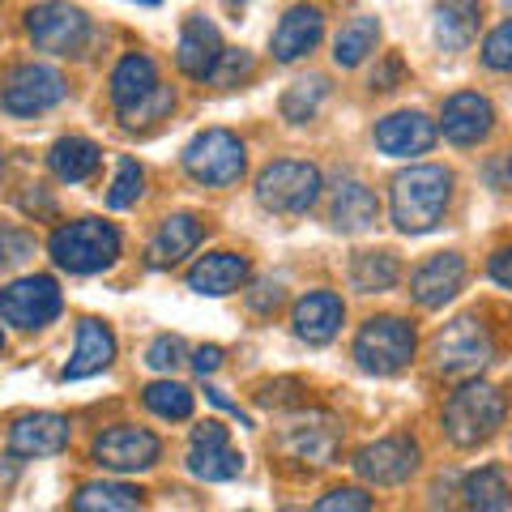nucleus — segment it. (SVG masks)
<instances>
[{"label": "nucleus", "instance_id": "nucleus-1", "mask_svg": "<svg viewBox=\"0 0 512 512\" xmlns=\"http://www.w3.org/2000/svg\"><path fill=\"white\" fill-rule=\"evenodd\" d=\"M448 197H453V175L436 163L410 167L393 180L389 188V210H393V227L402 235H427L444 222Z\"/></svg>", "mask_w": 512, "mask_h": 512}, {"label": "nucleus", "instance_id": "nucleus-2", "mask_svg": "<svg viewBox=\"0 0 512 512\" xmlns=\"http://www.w3.org/2000/svg\"><path fill=\"white\" fill-rule=\"evenodd\" d=\"M504 414H508V402L495 384H483V380H470L448 397L444 406V436L453 440L457 448H478L487 444L495 431L504 427Z\"/></svg>", "mask_w": 512, "mask_h": 512}, {"label": "nucleus", "instance_id": "nucleus-3", "mask_svg": "<svg viewBox=\"0 0 512 512\" xmlns=\"http://www.w3.org/2000/svg\"><path fill=\"white\" fill-rule=\"evenodd\" d=\"M47 252L69 274H103L120 256V231L99 218H77L47 239Z\"/></svg>", "mask_w": 512, "mask_h": 512}, {"label": "nucleus", "instance_id": "nucleus-4", "mask_svg": "<svg viewBox=\"0 0 512 512\" xmlns=\"http://www.w3.org/2000/svg\"><path fill=\"white\" fill-rule=\"evenodd\" d=\"M320 188L325 184H320V171L312 163L282 158V163H269L256 175V205L282 218H299L320 201Z\"/></svg>", "mask_w": 512, "mask_h": 512}, {"label": "nucleus", "instance_id": "nucleus-5", "mask_svg": "<svg viewBox=\"0 0 512 512\" xmlns=\"http://www.w3.org/2000/svg\"><path fill=\"white\" fill-rule=\"evenodd\" d=\"M414 325H406L402 316H372L355 338V363L367 376H397L414 363Z\"/></svg>", "mask_w": 512, "mask_h": 512}, {"label": "nucleus", "instance_id": "nucleus-6", "mask_svg": "<svg viewBox=\"0 0 512 512\" xmlns=\"http://www.w3.org/2000/svg\"><path fill=\"white\" fill-rule=\"evenodd\" d=\"M244 163V141L227 128H205L184 150V171L205 188H231L244 175Z\"/></svg>", "mask_w": 512, "mask_h": 512}, {"label": "nucleus", "instance_id": "nucleus-7", "mask_svg": "<svg viewBox=\"0 0 512 512\" xmlns=\"http://www.w3.org/2000/svg\"><path fill=\"white\" fill-rule=\"evenodd\" d=\"M495 355V346H491V333L483 320H474V316H461L453 320L436 346H431V359H436V372L448 376V380H466V376H478L483 367L491 363Z\"/></svg>", "mask_w": 512, "mask_h": 512}, {"label": "nucleus", "instance_id": "nucleus-8", "mask_svg": "<svg viewBox=\"0 0 512 512\" xmlns=\"http://www.w3.org/2000/svg\"><path fill=\"white\" fill-rule=\"evenodd\" d=\"M64 77L52 69V64H22V69L9 73L5 90H0V107L9 111V116H43V111H52L56 103H64Z\"/></svg>", "mask_w": 512, "mask_h": 512}, {"label": "nucleus", "instance_id": "nucleus-9", "mask_svg": "<svg viewBox=\"0 0 512 512\" xmlns=\"http://www.w3.org/2000/svg\"><path fill=\"white\" fill-rule=\"evenodd\" d=\"M60 308H64L60 286H56V278H47V274L18 278V282H9L5 291H0V316H5L9 325H18V329L52 325V320L60 316Z\"/></svg>", "mask_w": 512, "mask_h": 512}, {"label": "nucleus", "instance_id": "nucleus-10", "mask_svg": "<svg viewBox=\"0 0 512 512\" xmlns=\"http://www.w3.org/2000/svg\"><path fill=\"white\" fill-rule=\"evenodd\" d=\"M26 35L39 52H52V56H69L86 43L90 35V22L77 5H64V0H47V5H35L26 13Z\"/></svg>", "mask_w": 512, "mask_h": 512}, {"label": "nucleus", "instance_id": "nucleus-11", "mask_svg": "<svg viewBox=\"0 0 512 512\" xmlns=\"http://www.w3.org/2000/svg\"><path fill=\"white\" fill-rule=\"evenodd\" d=\"M163 444H158L154 431L146 427H107L99 440H94V461L111 474H137V470H150Z\"/></svg>", "mask_w": 512, "mask_h": 512}, {"label": "nucleus", "instance_id": "nucleus-12", "mask_svg": "<svg viewBox=\"0 0 512 512\" xmlns=\"http://www.w3.org/2000/svg\"><path fill=\"white\" fill-rule=\"evenodd\" d=\"M419 470V444L410 436H384L376 444H367L355 453V474L363 483H376V487H397Z\"/></svg>", "mask_w": 512, "mask_h": 512}, {"label": "nucleus", "instance_id": "nucleus-13", "mask_svg": "<svg viewBox=\"0 0 512 512\" xmlns=\"http://www.w3.org/2000/svg\"><path fill=\"white\" fill-rule=\"evenodd\" d=\"M222 52H227V47H222V35L210 18H201V13L184 18L180 47H175V64H180L184 77H192V82H210Z\"/></svg>", "mask_w": 512, "mask_h": 512}, {"label": "nucleus", "instance_id": "nucleus-14", "mask_svg": "<svg viewBox=\"0 0 512 512\" xmlns=\"http://www.w3.org/2000/svg\"><path fill=\"white\" fill-rule=\"evenodd\" d=\"M491 128H495V107L478 90H461L444 103L440 133L453 141V146H478V141H487Z\"/></svg>", "mask_w": 512, "mask_h": 512}, {"label": "nucleus", "instance_id": "nucleus-15", "mask_svg": "<svg viewBox=\"0 0 512 512\" xmlns=\"http://www.w3.org/2000/svg\"><path fill=\"white\" fill-rule=\"evenodd\" d=\"M461 282H466V261H461L457 252H436L431 261H423L414 269L410 278V295L419 308H444L448 299L461 291Z\"/></svg>", "mask_w": 512, "mask_h": 512}, {"label": "nucleus", "instance_id": "nucleus-16", "mask_svg": "<svg viewBox=\"0 0 512 512\" xmlns=\"http://www.w3.org/2000/svg\"><path fill=\"white\" fill-rule=\"evenodd\" d=\"M436 146V124L423 111H393L376 124V150L389 158H414Z\"/></svg>", "mask_w": 512, "mask_h": 512}, {"label": "nucleus", "instance_id": "nucleus-17", "mask_svg": "<svg viewBox=\"0 0 512 512\" xmlns=\"http://www.w3.org/2000/svg\"><path fill=\"white\" fill-rule=\"evenodd\" d=\"M64 448H69V419H60V414H22L9 427L13 457H56Z\"/></svg>", "mask_w": 512, "mask_h": 512}, {"label": "nucleus", "instance_id": "nucleus-18", "mask_svg": "<svg viewBox=\"0 0 512 512\" xmlns=\"http://www.w3.org/2000/svg\"><path fill=\"white\" fill-rule=\"evenodd\" d=\"M342 299L333 295V291H312V295H303L295 303V312H291V325H295V338L299 342H308V346H325L338 338V329H342Z\"/></svg>", "mask_w": 512, "mask_h": 512}, {"label": "nucleus", "instance_id": "nucleus-19", "mask_svg": "<svg viewBox=\"0 0 512 512\" xmlns=\"http://www.w3.org/2000/svg\"><path fill=\"white\" fill-rule=\"evenodd\" d=\"M376 218H380L376 192L367 188L363 180H355V175H342L338 188H333V201H329V222H333V231L359 235V231L372 227Z\"/></svg>", "mask_w": 512, "mask_h": 512}, {"label": "nucleus", "instance_id": "nucleus-20", "mask_svg": "<svg viewBox=\"0 0 512 512\" xmlns=\"http://www.w3.org/2000/svg\"><path fill=\"white\" fill-rule=\"evenodd\" d=\"M320 35H325V13H320L316 5H295L282 13V22L274 30V60L282 64H295L299 56H308L312 47L320 43Z\"/></svg>", "mask_w": 512, "mask_h": 512}, {"label": "nucleus", "instance_id": "nucleus-21", "mask_svg": "<svg viewBox=\"0 0 512 512\" xmlns=\"http://www.w3.org/2000/svg\"><path fill=\"white\" fill-rule=\"evenodd\" d=\"M111 359H116V333H111L103 320H82L77 325V350L73 359L64 363V380H86V376H99L111 367Z\"/></svg>", "mask_w": 512, "mask_h": 512}, {"label": "nucleus", "instance_id": "nucleus-22", "mask_svg": "<svg viewBox=\"0 0 512 512\" xmlns=\"http://www.w3.org/2000/svg\"><path fill=\"white\" fill-rule=\"evenodd\" d=\"M478 22H483V5L478 0H436L431 30H436V43L444 52H466L478 35Z\"/></svg>", "mask_w": 512, "mask_h": 512}, {"label": "nucleus", "instance_id": "nucleus-23", "mask_svg": "<svg viewBox=\"0 0 512 512\" xmlns=\"http://www.w3.org/2000/svg\"><path fill=\"white\" fill-rule=\"evenodd\" d=\"M244 282H248V261H244V256H235V252H210V256H201V261L192 265V274H188L192 291L210 295V299L231 295Z\"/></svg>", "mask_w": 512, "mask_h": 512}, {"label": "nucleus", "instance_id": "nucleus-24", "mask_svg": "<svg viewBox=\"0 0 512 512\" xmlns=\"http://www.w3.org/2000/svg\"><path fill=\"white\" fill-rule=\"evenodd\" d=\"M338 427L329 419H312V423H295L286 427L282 436V453H291L295 461H308V466H329L333 457H338Z\"/></svg>", "mask_w": 512, "mask_h": 512}, {"label": "nucleus", "instance_id": "nucleus-25", "mask_svg": "<svg viewBox=\"0 0 512 512\" xmlns=\"http://www.w3.org/2000/svg\"><path fill=\"white\" fill-rule=\"evenodd\" d=\"M197 244H201V222L192 214H171V218H163V227L150 239L146 256L154 269H167L175 261H184L188 252H197Z\"/></svg>", "mask_w": 512, "mask_h": 512}, {"label": "nucleus", "instance_id": "nucleus-26", "mask_svg": "<svg viewBox=\"0 0 512 512\" xmlns=\"http://www.w3.org/2000/svg\"><path fill=\"white\" fill-rule=\"evenodd\" d=\"M158 90V69L150 56H124L116 64V73H111V103H116V111H128L137 107L141 99H150V94Z\"/></svg>", "mask_w": 512, "mask_h": 512}, {"label": "nucleus", "instance_id": "nucleus-27", "mask_svg": "<svg viewBox=\"0 0 512 512\" xmlns=\"http://www.w3.org/2000/svg\"><path fill=\"white\" fill-rule=\"evenodd\" d=\"M99 146L94 141H86V137H60L56 146H52V154H47V167H52V175L56 180H64V184H86L94 171H99Z\"/></svg>", "mask_w": 512, "mask_h": 512}, {"label": "nucleus", "instance_id": "nucleus-28", "mask_svg": "<svg viewBox=\"0 0 512 512\" xmlns=\"http://www.w3.org/2000/svg\"><path fill=\"white\" fill-rule=\"evenodd\" d=\"M461 504L478 512H504L512 508V478L504 466H483L461 483Z\"/></svg>", "mask_w": 512, "mask_h": 512}, {"label": "nucleus", "instance_id": "nucleus-29", "mask_svg": "<svg viewBox=\"0 0 512 512\" xmlns=\"http://www.w3.org/2000/svg\"><path fill=\"white\" fill-rule=\"evenodd\" d=\"M376 43H380L376 18H350L338 30V39H333V64H338V69H355V64H363L376 52Z\"/></svg>", "mask_w": 512, "mask_h": 512}, {"label": "nucleus", "instance_id": "nucleus-30", "mask_svg": "<svg viewBox=\"0 0 512 512\" xmlns=\"http://www.w3.org/2000/svg\"><path fill=\"white\" fill-rule=\"evenodd\" d=\"M397 278H402V265H397L393 252H359L355 261H350V282H355V291H363V295L393 291Z\"/></svg>", "mask_w": 512, "mask_h": 512}, {"label": "nucleus", "instance_id": "nucleus-31", "mask_svg": "<svg viewBox=\"0 0 512 512\" xmlns=\"http://www.w3.org/2000/svg\"><path fill=\"white\" fill-rule=\"evenodd\" d=\"M244 470V457L231 444H192L188 453V474L205 478V483H231Z\"/></svg>", "mask_w": 512, "mask_h": 512}, {"label": "nucleus", "instance_id": "nucleus-32", "mask_svg": "<svg viewBox=\"0 0 512 512\" xmlns=\"http://www.w3.org/2000/svg\"><path fill=\"white\" fill-rule=\"evenodd\" d=\"M77 512H133L141 508V491L124 483H86L73 495Z\"/></svg>", "mask_w": 512, "mask_h": 512}, {"label": "nucleus", "instance_id": "nucleus-33", "mask_svg": "<svg viewBox=\"0 0 512 512\" xmlns=\"http://www.w3.org/2000/svg\"><path fill=\"white\" fill-rule=\"evenodd\" d=\"M141 402H146V410L158 414V419L180 423L192 414V389H184V384H175V380H154L150 389L141 393Z\"/></svg>", "mask_w": 512, "mask_h": 512}, {"label": "nucleus", "instance_id": "nucleus-34", "mask_svg": "<svg viewBox=\"0 0 512 512\" xmlns=\"http://www.w3.org/2000/svg\"><path fill=\"white\" fill-rule=\"evenodd\" d=\"M325 94H329L325 77H299V82L282 94V116L291 120V124L312 120L316 111H320V103H325Z\"/></svg>", "mask_w": 512, "mask_h": 512}, {"label": "nucleus", "instance_id": "nucleus-35", "mask_svg": "<svg viewBox=\"0 0 512 512\" xmlns=\"http://www.w3.org/2000/svg\"><path fill=\"white\" fill-rule=\"evenodd\" d=\"M141 184H146V171H141L133 158H120L116 180H111V192H107V205L111 210H128V205H137Z\"/></svg>", "mask_w": 512, "mask_h": 512}, {"label": "nucleus", "instance_id": "nucleus-36", "mask_svg": "<svg viewBox=\"0 0 512 512\" xmlns=\"http://www.w3.org/2000/svg\"><path fill=\"white\" fill-rule=\"evenodd\" d=\"M35 256V239H30L22 227H9L0 222V269H18Z\"/></svg>", "mask_w": 512, "mask_h": 512}, {"label": "nucleus", "instance_id": "nucleus-37", "mask_svg": "<svg viewBox=\"0 0 512 512\" xmlns=\"http://www.w3.org/2000/svg\"><path fill=\"white\" fill-rule=\"evenodd\" d=\"M171 107H175V94H171V86H158V90L150 94V99H141L137 107L120 111V120H124L128 128H137V124H154V120H163Z\"/></svg>", "mask_w": 512, "mask_h": 512}, {"label": "nucleus", "instance_id": "nucleus-38", "mask_svg": "<svg viewBox=\"0 0 512 512\" xmlns=\"http://www.w3.org/2000/svg\"><path fill=\"white\" fill-rule=\"evenodd\" d=\"M483 64L491 73H512V18L500 22L483 43Z\"/></svg>", "mask_w": 512, "mask_h": 512}, {"label": "nucleus", "instance_id": "nucleus-39", "mask_svg": "<svg viewBox=\"0 0 512 512\" xmlns=\"http://www.w3.org/2000/svg\"><path fill=\"white\" fill-rule=\"evenodd\" d=\"M184 338H175V333H163V338H154L150 350H146V363L154 367V372H175V367L184 363Z\"/></svg>", "mask_w": 512, "mask_h": 512}, {"label": "nucleus", "instance_id": "nucleus-40", "mask_svg": "<svg viewBox=\"0 0 512 512\" xmlns=\"http://www.w3.org/2000/svg\"><path fill=\"white\" fill-rule=\"evenodd\" d=\"M372 508V495H363L359 487H338L316 500V512H367Z\"/></svg>", "mask_w": 512, "mask_h": 512}, {"label": "nucleus", "instance_id": "nucleus-41", "mask_svg": "<svg viewBox=\"0 0 512 512\" xmlns=\"http://www.w3.org/2000/svg\"><path fill=\"white\" fill-rule=\"evenodd\" d=\"M248 73H252V56L248 52H222V60H218V69H214L210 82L231 86V82H239V77H248Z\"/></svg>", "mask_w": 512, "mask_h": 512}, {"label": "nucleus", "instance_id": "nucleus-42", "mask_svg": "<svg viewBox=\"0 0 512 512\" xmlns=\"http://www.w3.org/2000/svg\"><path fill=\"white\" fill-rule=\"evenodd\" d=\"M248 303H252V312H274L282 303V282H274V278L256 282V291H248Z\"/></svg>", "mask_w": 512, "mask_h": 512}, {"label": "nucleus", "instance_id": "nucleus-43", "mask_svg": "<svg viewBox=\"0 0 512 512\" xmlns=\"http://www.w3.org/2000/svg\"><path fill=\"white\" fill-rule=\"evenodd\" d=\"M487 274H491V282L495 286H504V291H512V248H500L487 261Z\"/></svg>", "mask_w": 512, "mask_h": 512}, {"label": "nucleus", "instance_id": "nucleus-44", "mask_svg": "<svg viewBox=\"0 0 512 512\" xmlns=\"http://www.w3.org/2000/svg\"><path fill=\"white\" fill-rule=\"evenodd\" d=\"M222 367V346H197L192 350V372L197 376H210Z\"/></svg>", "mask_w": 512, "mask_h": 512}, {"label": "nucleus", "instance_id": "nucleus-45", "mask_svg": "<svg viewBox=\"0 0 512 512\" xmlns=\"http://www.w3.org/2000/svg\"><path fill=\"white\" fill-rule=\"evenodd\" d=\"M192 444H231V440H227V427L205 419L201 427H192Z\"/></svg>", "mask_w": 512, "mask_h": 512}, {"label": "nucleus", "instance_id": "nucleus-46", "mask_svg": "<svg viewBox=\"0 0 512 512\" xmlns=\"http://www.w3.org/2000/svg\"><path fill=\"white\" fill-rule=\"evenodd\" d=\"M397 77H402V60H389V64H384V73L372 77V86H376V90H393Z\"/></svg>", "mask_w": 512, "mask_h": 512}, {"label": "nucleus", "instance_id": "nucleus-47", "mask_svg": "<svg viewBox=\"0 0 512 512\" xmlns=\"http://www.w3.org/2000/svg\"><path fill=\"white\" fill-rule=\"evenodd\" d=\"M504 171H508V180H512V150H508V158H504Z\"/></svg>", "mask_w": 512, "mask_h": 512}, {"label": "nucleus", "instance_id": "nucleus-48", "mask_svg": "<svg viewBox=\"0 0 512 512\" xmlns=\"http://www.w3.org/2000/svg\"><path fill=\"white\" fill-rule=\"evenodd\" d=\"M141 5H163V0H141Z\"/></svg>", "mask_w": 512, "mask_h": 512}, {"label": "nucleus", "instance_id": "nucleus-49", "mask_svg": "<svg viewBox=\"0 0 512 512\" xmlns=\"http://www.w3.org/2000/svg\"><path fill=\"white\" fill-rule=\"evenodd\" d=\"M227 5H244V0H227Z\"/></svg>", "mask_w": 512, "mask_h": 512}, {"label": "nucleus", "instance_id": "nucleus-50", "mask_svg": "<svg viewBox=\"0 0 512 512\" xmlns=\"http://www.w3.org/2000/svg\"><path fill=\"white\" fill-rule=\"evenodd\" d=\"M0 350H5V333H0Z\"/></svg>", "mask_w": 512, "mask_h": 512}]
</instances>
